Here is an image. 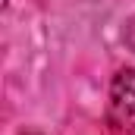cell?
<instances>
[{"instance_id":"cell-2","label":"cell","mask_w":135,"mask_h":135,"mask_svg":"<svg viewBox=\"0 0 135 135\" xmlns=\"http://www.w3.org/2000/svg\"><path fill=\"white\" fill-rule=\"evenodd\" d=\"M123 38H126V44H129V47L135 50V16L129 19V22H126V32H123Z\"/></svg>"},{"instance_id":"cell-1","label":"cell","mask_w":135,"mask_h":135,"mask_svg":"<svg viewBox=\"0 0 135 135\" xmlns=\"http://www.w3.org/2000/svg\"><path fill=\"white\" fill-rule=\"evenodd\" d=\"M110 119L135 135V69H119L110 85Z\"/></svg>"}]
</instances>
